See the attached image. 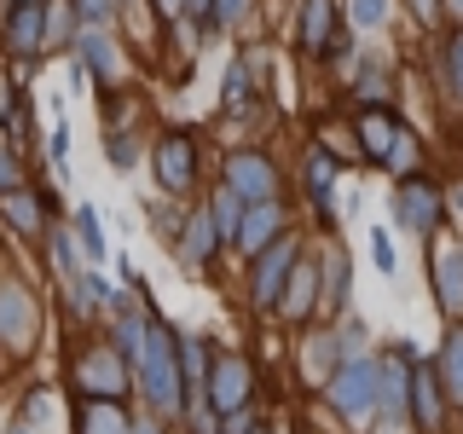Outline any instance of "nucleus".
Masks as SVG:
<instances>
[{
    "instance_id": "obj_2",
    "label": "nucleus",
    "mask_w": 463,
    "mask_h": 434,
    "mask_svg": "<svg viewBox=\"0 0 463 434\" xmlns=\"http://www.w3.org/2000/svg\"><path fill=\"white\" fill-rule=\"evenodd\" d=\"M145 388H151L156 405H174V359L163 330H145Z\"/></svg>"
},
{
    "instance_id": "obj_25",
    "label": "nucleus",
    "mask_w": 463,
    "mask_h": 434,
    "mask_svg": "<svg viewBox=\"0 0 463 434\" xmlns=\"http://www.w3.org/2000/svg\"><path fill=\"white\" fill-rule=\"evenodd\" d=\"M35 24H41V12H35V6H24V18L12 24V35H18V41H35Z\"/></svg>"
},
{
    "instance_id": "obj_36",
    "label": "nucleus",
    "mask_w": 463,
    "mask_h": 434,
    "mask_svg": "<svg viewBox=\"0 0 463 434\" xmlns=\"http://www.w3.org/2000/svg\"><path fill=\"white\" fill-rule=\"evenodd\" d=\"M18 434H24V429H18Z\"/></svg>"
},
{
    "instance_id": "obj_34",
    "label": "nucleus",
    "mask_w": 463,
    "mask_h": 434,
    "mask_svg": "<svg viewBox=\"0 0 463 434\" xmlns=\"http://www.w3.org/2000/svg\"><path fill=\"white\" fill-rule=\"evenodd\" d=\"M139 434H156V429H151V423H139Z\"/></svg>"
},
{
    "instance_id": "obj_31",
    "label": "nucleus",
    "mask_w": 463,
    "mask_h": 434,
    "mask_svg": "<svg viewBox=\"0 0 463 434\" xmlns=\"http://www.w3.org/2000/svg\"><path fill=\"white\" fill-rule=\"evenodd\" d=\"M18 180V168H12V156H0V185H12Z\"/></svg>"
},
{
    "instance_id": "obj_21",
    "label": "nucleus",
    "mask_w": 463,
    "mask_h": 434,
    "mask_svg": "<svg viewBox=\"0 0 463 434\" xmlns=\"http://www.w3.org/2000/svg\"><path fill=\"white\" fill-rule=\"evenodd\" d=\"M87 58H93V70H99V76H110V70H116V52L105 47V41H93V35H87Z\"/></svg>"
},
{
    "instance_id": "obj_30",
    "label": "nucleus",
    "mask_w": 463,
    "mask_h": 434,
    "mask_svg": "<svg viewBox=\"0 0 463 434\" xmlns=\"http://www.w3.org/2000/svg\"><path fill=\"white\" fill-rule=\"evenodd\" d=\"M12 214H18V221H24V226H35V209H29V203H24V192H18V197H12Z\"/></svg>"
},
{
    "instance_id": "obj_16",
    "label": "nucleus",
    "mask_w": 463,
    "mask_h": 434,
    "mask_svg": "<svg viewBox=\"0 0 463 434\" xmlns=\"http://www.w3.org/2000/svg\"><path fill=\"white\" fill-rule=\"evenodd\" d=\"M214 221H221V231H226V238H238V231H243V209H238V192H226V197H221V209H214Z\"/></svg>"
},
{
    "instance_id": "obj_14",
    "label": "nucleus",
    "mask_w": 463,
    "mask_h": 434,
    "mask_svg": "<svg viewBox=\"0 0 463 434\" xmlns=\"http://www.w3.org/2000/svg\"><path fill=\"white\" fill-rule=\"evenodd\" d=\"M87 382H93L99 394H116V388H122V382H116V359H110V354L87 359Z\"/></svg>"
},
{
    "instance_id": "obj_5",
    "label": "nucleus",
    "mask_w": 463,
    "mask_h": 434,
    "mask_svg": "<svg viewBox=\"0 0 463 434\" xmlns=\"http://www.w3.org/2000/svg\"><path fill=\"white\" fill-rule=\"evenodd\" d=\"M243 394H250V365L221 359V365H214V405H221V411H232V405H243Z\"/></svg>"
},
{
    "instance_id": "obj_18",
    "label": "nucleus",
    "mask_w": 463,
    "mask_h": 434,
    "mask_svg": "<svg viewBox=\"0 0 463 434\" xmlns=\"http://www.w3.org/2000/svg\"><path fill=\"white\" fill-rule=\"evenodd\" d=\"M371 260H376L383 272H394V243H388V231H383V226L371 231Z\"/></svg>"
},
{
    "instance_id": "obj_29",
    "label": "nucleus",
    "mask_w": 463,
    "mask_h": 434,
    "mask_svg": "<svg viewBox=\"0 0 463 434\" xmlns=\"http://www.w3.org/2000/svg\"><path fill=\"white\" fill-rule=\"evenodd\" d=\"M105 6H110V0H81V18L99 24V18H105Z\"/></svg>"
},
{
    "instance_id": "obj_1",
    "label": "nucleus",
    "mask_w": 463,
    "mask_h": 434,
    "mask_svg": "<svg viewBox=\"0 0 463 434\" xmlns=\"http://www.w3.org/2000/svg\"><path fill=\"white\" fill-rule=\"evenodd\" d=\"M376 376H383V371H376V365H365V359H354V365H347V371H336V382H330V394H336V405H342V411H371V400H376Z\"/></svg>"
},
{
    "instance_id": "obj_4",
    "label": "nucleus",
    "mask_w": 463,
    "mask_h": 434,
    "mask_svg": "<svg viewBox=\"0 0 463 434\" xmlns=\"http://www.w3.org/2000/svg\"><path fill=\"white\" fill-rule=\"evenodd\" d=\"M232 192L250 197V203H267L272 197V168L260 156H232Z\"/></svg>"
},
{
    "instance_id": "obj_32",
    "label": "nucleus",
    "mask_w": 463,
    "mask_h": 434,
    "mask_svg": "<svg viewBox=\"0 0 463 434\" xmlns=\"http://www.w3.org/2000/svg\"><path fill=\"white\" fill-rule=\"evenodd\" d=\"M243 12V0H221V18H238Z\"/></svg>"
},
{
    "instance_id": "obj_35",
    "label": "nucleus",
    "mask_w": 463,
    "mask_h": 434,
    "mask_svg": "<svg viewBox=\"0 0 463 434\" xmlns=\"http://www.w3.org/2000/svg\"><path fill=\"white\" fill-rule=\"evenodd\" d=\"M458 209H463V192H458Z\"/></svg>"
},
{
    "instance_id": "obj_8",
    "label": "nucleus",
    "mask_w": 463,
    "mask_h": 434,
    "mask_svg": "<svg viewBox=\"0 0 463 434\" xmlns=\"http://www.w3.org/2000/svg\"><path fill=\"white\" fill-rule=\"evenodd\" d=\"M434 382H440L434 371H417V376H411V394H417V423H423V429L440 423V388H434Z\"/></svg>"
},
{
    "instance_id": "obj_15",
    "label": "nucleus",
    "mask_w": 463,
    "mask_h": 434,
    "mask_svg": "<svg viewBox=\"0 0 463 434\" xmlns=\"http://www.w3.org/2000/svg\"><path fill=\"white\" fill-rule=\"evenodd\" d=\"M76 226H81V243H87V255L99 260V255H105V226H99V214H93V209H81V214H76Z\"/></svg>"
},
{
    "instance_id": "obj_19",
    "label": "nucleus",
    "mask_w": 463,
    "mask_h": 434,
    "mask_svg": "<svg viewBox=\"0 0 463 434\" xmlns=\"http://www.w3.org/2000/svg\"><path fill=\"white\" fill-rule=\"evenodd\" d=\"M313 197H318V209L330 203V156H313Z\"/></svg>"
},
{
    "instance_id": "obj_17",
    "label": "nucleus",
    "mask_w": 463,
    "mask_h": 434,
    "mask_svg": "<svg viewBox=\"0 0 463 434\" xmlns=\"http://www.w3.org/2000/svg\"><path fill=\"white\" fill-rule=\"evenodd\" d=\"M330 29V0H307V47H318Z\"/></svg>"
},
{
    "instance_id": "obj_11",
    "label": "nucleus",
    "mask_w": 463,
    "mask_h": 434,
    "mask_svg": "<svg viewBox=\"0 0 463 434\" xmlns=\"http://www.w3.org/2000/svg\"><path fill=\"white\" fill-rule=\"evenodd\" d=\"M359 134H365L371 156H388V151H394V134H400V127H394V122H383V116H365V127H359Z\"/></svg>"
},
{
    "instance_id": "obj_27",
    "label": "nucleus",
    "mask_w": 463,
    "mask_h": 434,
    "mask_svg": "<svg viewBox=\"0 0 463 434\" xmlns=\"http://www.w3.org/2000/svg\"><path fill=\"white\" fill-rule=\"evenodd\" d=\"M383 382H388V388H383V394H388V411H400V388H405L400 371H383Z\"/></svg>"
},
{
    "instance_id": "obj_22",
    "label": "nucleus",
    "mask_w": 463,
    "mask_h": 434,
    "mask_svg": "<svg viewBox=\"0 0 463 434\" xmlns=\"http://www.w3.org/2000/svg\"><path fill=\"white\" fill-rule=\"evenodd\" d=\"M411 156H417L411 134H394V151H388V163H394V168H411Z\"/></svg>"
},
{
    "instance_id": "obj_28",
    "label": "nucleus",
    "mask_w": 463,
    "mask_h": 434,
    "mask_svg": "<svg viewBox=\"0 0 463 434\" xmlns=\"http://www.w3.org/2000/svg\"><path fill=\"white\" fill-rule=\"evenodd\" d=\"M452 81H458V93H463V35L452 41Z\"/></svg>"
},
{
    "instance_id": "obj_33",
    "label": "nucleus",
    "mask_w": 463,
    "mask_h": 434,
    "mask_svg": "<svg viewBox=\"0 0 463 434\" xmlns=\"http://www.w3.org/2000/svg\"><path fill=\"white\" fill-rule=\"evenodd\" d=\"M417 6H423V18H429V12H434V0H417Z\"/></svg>"
},
{
    "instance_id": "obj_12",
    "label": "nucleus",
    "mask_w": 463,
    "mask_h": 434,
    "mask_svg": "<svg viewBox=\"0 0 463 434\" xmlns=\"http://www.w3.org/2000/svg\"><path fill=\"white\" fill-rule=\"evenodd\" d=\"M0 330H6L12 342H18L24 330H29V307H24L18 296H12V289H6V296H0Z\"/></svg>"
},
{
    "instance_id": "obj_3",
    "label": "nucleus",
    "mask_w": 463,
    "mask_h": 434,
    "mask_svg": "<svg viewBox=\"0 0 463 434\" xmlns=\"http://www.w3.org/2000/svg\"><path fill=\"white\" fill-rule=\"evenodd\" d=\"M400 221L411 226V231H429L434 221H440V192H434V185H405L400 192Z\"/></svg>"
},
{
    "instance_id": "obj_10",
    "label": "nucleus",
    "mask_w": 463,
    "mask_h": 434,
    "mask_svg": "<svg viewBox=\"0 0 463 434\" xmlns=\"http://www.w3.org/2000/svg\"><path fill=\"white\" fill-rule=\"evenodd\" d=\"M440 301H446V313H463V255L440 260Z\"/></svg>"
},
{
    "instance_id": "obj_9",
    "label": "nucleus",
    "mask_w": 463,
    "mask_h": 434,
    "mask_svg": "<svg viewBox=\"0 0 463 434\" xmlns=\"http://www.w3.org/2000/svg\"><path fill=\"white\" fill-rule=\"evenodd\" d=\"M272 231H279V209H272V203H260L255 214H243V231H238V243H243V250H260V243H267Z\"/></svg>"
},
{
    "instance_id": "obj_13",
    "label": "nucleus",
    "mask_w": 463,
    "mask_h": 434,
    "mask_svg": "<svg viewBox=\"0 0 463 434\" xmlns=\"http://www.w3.org/2000/svg\"><path fill=\"white\" fill-rule=\"evenodd\" d=\"M440 382H446V388H452V394L463 400V330H458L452 342H446V365H440Z\"/></svg>"
},
{
    "instance_id": "obj_20",
    "label": "nucleus",
    "mask_w": 463,
    "mask_h": 434,
    "mask_svg": "<svg viewBox=\"0 0 463 434\" xmlns=\"http://www.w3.org/2000/svg\"><path fill=\"white\" fill-rule=\"evenodd\" d=\"M388 18V0H354V24H383Z\"/></svg>"
},
{
    "instance_id": "obj_26",
    "label": "nucleus",
    "mask_w": 463,
    "mask_h": 434,
    "mask_svg": "<svg viewBox=\"0 0 463 434\" xmlns=\"http://www.w3.org/2000/svg\"><path fill=\"white\" fill-rule=\"evenodd\" d=\"M243 87H250V81H243V70H226V105H238Z\"/></svg>"
},
{
    "instance_id": "obj_6",
    "label": "nucleus",
    "mask_w": 463,
    "mask_h": 434,
    "mask_svg": "<svg viewBox=\"0 0 463 434\" xmlns=\"http://www.w3.org/2000/svg\"><path fill=\"white\" fill-rule=\"evenodd\" d=\"M156 174H163L168 192H180V185L192 180V145H185V139H163V151H156Z\"/></svg>"
},
{
    "instance_id": "obj_7",
    "label": "nucleus",
    "mask_w": 463,
    "mask_h": 434,
    "mask_svg": "<svg viewBox=\"0 0 463 434\" xmlns=\"http://www.w3.org/2000/svg\"><path fill=\"white\" fill-rule=\"evenodd\" d=\"M289 260H296V250H289V243H279V250L260 260V272H255V301H279V284H284Z\"/></svg>"
},
{
    "instance_id": "obj_23",
    "label": "nucleus",
    "mask_w": 463,
    "mask_h": 434,
    "mask_svg": "<svg viewBox=\"0 0 463 434\" xmlns=\"http://www.w3.org/2000/svg\"><path fill=\"white\" fill-rule=\"evenodd\" d=\"M87 434H122V417H116V411H93V417H87Z\"/></svg>"
},
{
    "instance_id": "obj_24",
    "label": "nucleus",
    "mask_w": 463,
    "mask_h": 434,
    "mask_svg": "<svg viewBox=\"0 0 463 434\" xmlns=\"http://www.w3.org/2000/svg\"><path fill=\"white\" fill-rule=\"evenodd\" d=\"M209 238H214V226H209V221H197V226H192V260H203V255L214 250Z\"/></svg>"
}]
</instances>
